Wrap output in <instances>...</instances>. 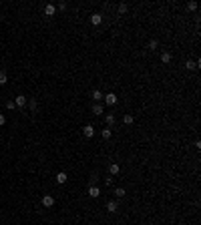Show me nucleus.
I'll list each match as a JSON object with an SVG mask.
<instances>
[{
  "instance_id": "f257e3e1",
  "label": "nucleus",
  "mask_w": 201,
  "mask_h": 225,
  "mask_svg": "<svg viewBox=\"0 0 201 225\" xmlns=\"http://www.w3.org/2000/svg\"><path fill=\"white\" fill-rule=\"evenodd\" d=\"M103 96H105V103H107V105H109V107L117 105V101H119V99H117V95H115V93H107V95H103Z\"/></svg>"
},
{
  "instance_id": "f03ea898",
  "label": "nucleus",
  "mask_w": 201,
  "mask_h": 225,
  "mask_svg": "<svg viewBox=\"0 0 201 225\" xmlns=\"http://www.w3.org/2000/svg\"><path fill=\"white\" fill-rule=\"evenodd\" d=\"M82 135H85L86 139H93V137H95V129H93V125H86V127H82Z\"/></svg>"
},
{
  "instance_id": "7ed1b4c3",
  "label": "nucleus",
  "mask_w": 201,
  "mask_h": 225,
  "mask_svg": "<svg viewBox=\"0 0 201 225\" xmlns=\"http://www.w3.org/2000/svg\"><path fill=\"white\" fill-rule=\"evenodd\" d=\"M57 14V6L54 4H44V16H54Z\"/></svg>"
},
{
  "instance_id": "20e7f679",
  "label": "nucleus",
  "mask_w": 201,
  "mask_h": 225,
  "mask_svg": "<svg viewBox=\"0 0 201 225\" xmlns=\"http://www.w3.org/2000/svg\"><path fill=\"white\" fill-rule=\"evenodd\" d=\"M100 22H103V14H100V12H95V14L91 16V24L93 26H99Z\"/></svg>"
},
{
  "instance_id": "39448f33",
  "label": "nucleus",
  "mask_w": 201,
  "mask_h": 225,
  "mask_svg": "<svg viewBox=\"0 0 201 225\" xmlns=\"http://www.w3.org/2000/svg\"><path fill=\"white\" fill-rule=\"evenodd\" d=\"M119 171H121V167H119L117 163H111V165H109V175H111V177L119 175Z\"/></svg>"
},
{
  "instance_id": "423d86ee",
  "label": "nucleus",
  "mask_w": 201,
  "mask_h": 225,
  "mask_svg": "<svg viewBox=\"0 0 201 225\" xmlns=\"http://www.w3.org/2000/svg\"><path fill=\"white\" fill-rule=\"evenodd\" d=\"M199 64H201V60H187L185 68L187 71H193V68H199Z\"/></svg>"
},
{
  "instance_id": "0eeeda50",
  "label": "nucleus",
  "mask_w": 201,
  "mask_h": 225,
  "mask_svg": "<svg viewBox=\"0 0 201 225\" xmlns=\"http://www.w3.org/2000/svg\"><path fill=\"white\" fill-rule=\"evenodd\" d=\"M42 205L44 207H53L54 205V197L53 195H44L42 197Z\"/></svg>"
},
{
  "instance_id": "6e6552de",
  "label": "nucleus",
  "mask_w": 201,
  "mask_h": 225,
  "mask_svg": "<svg viewBox=\"0 0 201 225\" xmlns=\"http://www.w3.org/2000/svg\"><path fill=\"white\" fill-rule=\"evenodd\" d=\"M26 101H28V99H26L24 95H16V99H14V105H16V107H24V105H26Z\"/></svg>"
},
{
  "instance_id": "1a4fd4ad",
  "label": "nucleus",
  "mask_w": 201,
  "mask_h": 225,
  "mask_svg": "<svg viewBox=\"0 0 201 225\" xmlns=\"http://www.w3.org/2000/svg\"><path fill=\"white\" fill-rule=\"evenodd\" d=\"M89 195H91L93 199H97V197L100 195V189H99L97 185H91V187H89Z\"/></svg>"
},
{
  "instance_id": "9d476101",
  "label": "nucleus",
  "mask_w": 201,
  "mask_h": 225,
  "mask_svg": "<svg viewBox=\"0 0 201 225\" xmlns=\"http://www.w3.org/2000/svg\"><path fill=\"white\" fill-rule=\"evenodd\" d=\"M67 179H68V175H67L64 171L57 173V183H58V185H62V183H67Z\"/></svg>"
},
{
  "instance_id": "9b49d317",
  "label": "nucleus",
  "mask_w": 201,
  "mask_h": 225,
  "mask_svg": "<svg viewBox=\"0 0 201 225\" xmlns=\"http://www.w3.org/2000/svg\"><path fill=\"white\" fill-rule=\"evenodd\" d=\"M117 209H119V203L117 201H107V211H109V213H115Z\"/></svg>"
},
{
  "instance_id": "f8f14e48",
  "label": "nucleus",
  "mask_w": 201,
  "mask_h": 225,
  "mask_svg": "<svg viewBox=\"0 0 201 225\" xmlns=\"http://www.w3.org/2000/svg\"><path fill=\"white\" fill-rule=\"evenodd\" d=\"M105 121H107V127H109V129H113V125H115V115H113V113H109V115L105 117Z\"/></svg>"
},
{
  "instance_id": "ddd939ff",
  "label": "nucleus",
  "mask_w": 201,
  "mask_h": 225,
  "mask_svg": "<svg viewBox=\"0 0 201 225\" xmlns=\"http://www.w3.org/2000/svg\"><path fill=\"white\" fill-rule=\"evenodd\" d=\"M171 53H163L161 54V62H163V64H169V62H171Z\"/></svg>"
},
{
  "instance_id": "4468645a",
  "label": "nucleus",
  "mask_w": 201,
  "mask_h": 225,
  "mask_svg": "<svg viewBox=\"0 0 201 225\" xmlns=\"http://www.w3.org/2000/svg\"><path fill=\"white\" fill-rule=\"evenodd\" d=\"M100 135H103V139H111V137H113V129H109V127H107V129L100 131Z\"/></svg>"
},
{
  "instance_id": "2eb2a0df",
  "label": "nucleus",
  "mask_w": 201,
  "mask_h": 225,
  "mask_svg": "<svg viewBox=\"0 0 201 225\" xmlns=\"http://www.w3.org/2000/svg\"><path fill=\"white\" fill-rule=\"evenodd\" d=\"M93 115H97V117L103 115V105H93Z\"/></svg>"
},
{
  "instance_id": "dca6fc26",
  "label": "nucleus",
  "mask_w": 201,
  "mask_h": 225,
  "mask_svg": "<svg viewBox=\"0 0 201 225\" xmlns=\"http://www.w3.org/2000/svg\"><path fill=\"white\" fill-rule=\"evenodd\" d=\"M28 107H30V111H32V113H36V111H38V103L34 101V99H30V101H28Z\"/></svg>"
},
{
  "instance_id": "f3484780",
  "label": "nucleus",
  "mask_w": 201,
  "mask_h": 225,
  "mask_svg": "<svg viewBox=\"0 0 201 225\" xmlns=\"http://www.w3.org/2000/svg\"><path fill=\"white\" fill-rule=\"evenodd\" d=\"M133 121H135V117H133V115H129V113H127V115L123 117V123H125V125H133Z\"/></svg>"
},
{
  "instance_id": "a211bd4d",
  "label": "nucleus",
  "mask_w": 201,
  "mask_h": 225,
  "mask_svg": "<svg viewBox=\"0 0 201 225\" xmlns=\"http://www.w3.org/2000/svg\"><path fill=\"white\" fill-rule=\"evenodd\" d=\"M6 82H8V74L4 71H0V85H6Z\"/></svg>"
},
{
  "instance_id": "6ab92c4d",
  "label": "nucleus",
  "mask_w": 201,
  "mask_h": 225,
  "mask_svg": "<svg viewBox=\"0 0 201 225\" xmlns=\"http://www.w3.org/2000/svg\"><path fill=\"white\" fill-rule=\"evenodd\" d=\"M115 195L119 197V199H123V197H125V189H123V187H117V189H115Z\"/></svg>"
},
{
  "instance_id": "aec40b11",
  "label": "nucleus",
  "mask_w": 201,
  "mask_h": 225,
  "mask_svg": "<svg viewBox=\"0 0 201 225\" xmlns=\"http://www.w3.org/2000/svg\"><path fill=\"white\" fill-rule=\"evenodd\" d=\"M103 99V93L100 91H93V101H100Z\"/></svg>"
},
{
  "instance_id": "412c9836",
  "label": "nucleus",
  "mask_w": 201,
  "mask_h": 225,
  "mask_svg": "<svg viewBox=\"0 0 201 225\" xmlns=\"http://www.w3.org/2000/svg\"><path fill=\"white\" fill-rule=\"evenodd\" d=\"M149 50H157V40H149Z\"/></svg>"
},
{
  "instance_id": "4be33fe9",
  "label": "nucleus",
  "mask_w": 201,
  "mask_h": 225,
  "mask_svg": "<svg viewBox=\"0 0 201 225\" xmlns=\"http://www.w3.org/2000/svg\"><path fill=\"white\" fill-rule=\"evenodd\" d=\"M127 10H129V6L125 4V2H121V4H119V12H127Z\"/></svg>"
},
{
  "instance_id": "5701e85b",
  "label": "nucleus",
  "mask_w": 201,
  "mask_h": 225,
  "mask_svg": "<svg viewBox=\"0 0 201 225\" xmlns=\"http://www.w3.org/2000/svg\"><path fill=\"white\" fill-rule=\"evenodd\" d=\"M6 109H8V111H14V109H16L14 101H8V103H6Z\"/></svg>"
},
{
  "instance_id": "b1692460",
  "label": "nucleus",
  "mask_w": 201,
  "mask_h": 225,
  "mask_svg": "<svg viewBox=\"0 0 201 225\" xmlns=\"http://www.w3.org/2000/svg\"><path fill=\"white\" fill-rule=\"evenodd\" d=\"M187 10H197V2H189V4H187Z\"/></svg>"
},
{
  "instance_id": "393cba45",
  "label": "nucleus",
  "mask_w": 201,
  "mask_h": 225,
  "mask_svg": "<svg viewBox=\"0 0 201 225\" xmlns=\"http://www.w3.org/2000/svg\"><path fill=\"white\" fill-rule=\"evenodd\" d=\"M57 10H67V2H60V4L57 6Z\"/></svg>"
},
{
  "instance_id": "a878e982",
  "label": "nucleus",
  "mask_w": 201,
  "mask_h": 225,
  "mask_svg": "<svg viewBox=\"0 0 201 225\" xmlns=\"http://www.w3.org/2000/svg\"><path fill=\"white\" fill-rule=\"evenodd\" d=\"M2 125H6V117L0 113V127H2Z\"/></svg>"
},
{
  "instance_id": "bb28decb",
  "label": "nucleus",
  "mask_w": 201,
  "mask_h": 225,
  "mask_svg": "<svg viewBox=\"0 0 201 225\" xmlns=\"http://www.w3.org/2000/svg\"><path fill=\"white\" fill-rule=\"evenodd\" d=\"M97 181H99V177H97V175H93V177H91V185H97Z\"/></svg>"
},
{
  "instance_id": "cd10ccee",
  "label": "nucleus",
  "mask_w": 201,
  "mask_h": 225,
  "mask_svg": "<svg viewBox=\"0 0 201 225\" xmlns=\"http://www.w3.org/2000/svg\"><path fill=\"white\" fill-rule=\"evenodd\" d=\"M0 109H2V105H0Z\"/></svg>"
}]
</instances>
